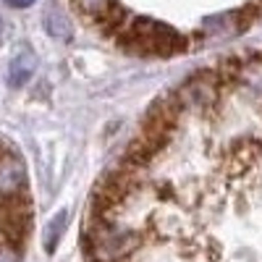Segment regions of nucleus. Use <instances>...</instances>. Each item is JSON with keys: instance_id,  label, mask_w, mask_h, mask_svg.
<instances>
[{"instance_id": "nucleus-1", "label": "nucleus", "mask_w": 262, "mask_h": 262, "mask_svg": "<svg viewBox=\"0 0 262 262\" xmlns=\"http://www.w3.org/2000/svg\"><path fill=\"white\" fill-rule=\"evenodd\" d=\"M84 262H262V48L147 107L92 189Z\"/></svg>"}, {"instance_id": "nucleus-2", "label": "nucleus", "mask_w": 262, "mask_h": 262, "mask_svg": "<svg viewBox=\"0 0 262 262\" xmlns=\"http://www.w3.org/2000/svg\"><path fill=\"white\" fill-rule=\"evenodd\" d=\"M102 42L137 58H179L231 42L262 18V0H71Z\"/></svg>"}]
</instances>
